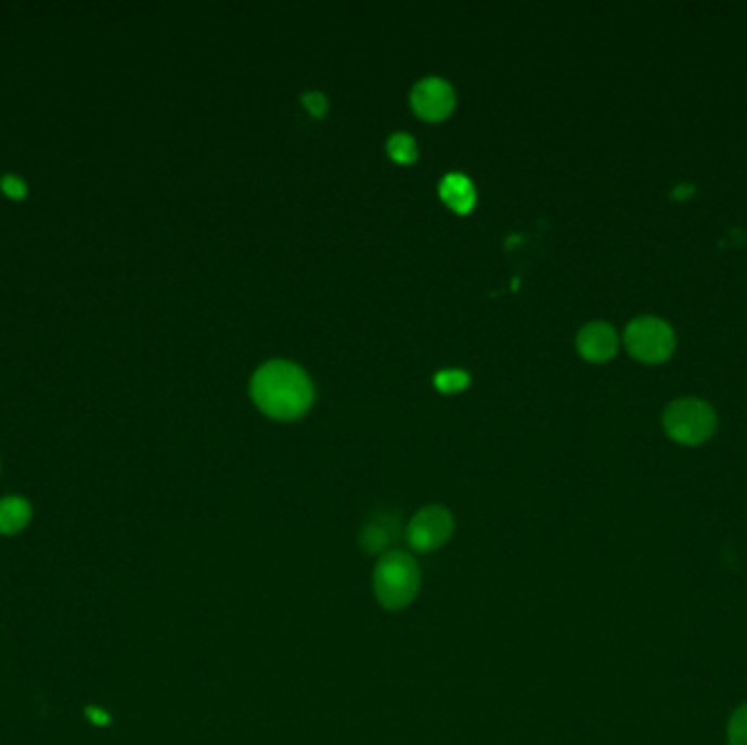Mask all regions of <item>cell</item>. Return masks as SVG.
I'll return each mask as SVG.
<instances>
[{"mask_svg":"<svg viewBox=\"0 0 747 745\" xmlns=\"http://www.w3.org/2000/svg\"><path fill=\"white\" fill-rule=\"evenodd\" d=\"M453 516L441 505L422 508L409 523L407 540L415 551H435L453 536Z\"/></svg>","mask_w":747,"mask_h":745,"instance_id":"cell-5","label":"cell"},{"mask_svg":"<svg viewBox=\"0 0 747 745\" xmlns=\"http://www.w3.org/2000/svg\"><path fill=\"white\" fill-rule=\"evenodd\" d=\"M398 531V521L391 516H374L361 534V544L368 553H387Z\"/></svg>","mask_w":747,"mask_h":745,"instance_id":"cell-10","label":"cell"},{"mask_svg":"<svg viewBox=\"0 0 747 745\" xmlns=\"http://www.w3.org/2000/svg\"><path fill=\"white\" fill-rule=\"evenodd\" d=\"M617 331L606 322H590L577 335V350L592 363H604L617 355Z\"/></svg>","mask_w":747,"mask_h":745,"instance_id":"cell-7","label":"cell"},{"mask_svg":"<svg viewBox=\"0 0 747 745\" xmlns=\"http://www.w3.org/2000/svg\"><path fill=\"white\" fill-rule=\"evenodd\" d=\"M387 152L396 163L409 165V163H415V158H417V144H415L413 136H409V133H394L387 140Z\"/></svg>","mask_w":747,"mask_h":745,"instance_id":"cell-11","label":"cell"},{"mask_svg":"<svg viewBox=\"0 0 747 745\" xmlns=\"http://www.w3.org/2000/svg\"><path fill=\"white\" fill-rule=\"evenodd\" d=\"M252 398L267 415L293 420L311 407L313 385L300 365L291 361H269L252 376Z\"/></svg>","mask_w":747,"mask_h":745,"instance_id":"cell-1","label":"cell"},{"mask_svg":"<svg viewBox=\"0 0 747 745\" xmlns=\"http://www.w3.org/2000/svg\"><path fill=\"white\" fill-rule=\"evenodd\" d=\"M439 195L455 213H471L477 202L475 184L464 174H448L439 182Z\"/></svg>","mask_w":747,"mask_h":745,"instance_id":"cell-8","label":"cell"},{"mask_svg":"<svg viewBox=\"0 0 747 745\" xmlns=\"http://www.w3.org/2000/svg\"><path fill=\"white\" fill-rule=\"evenodd\" d=\"M411 107L424 120H441L455 107V90L441 77H426L413 86Z\"/></svg>","mask_w":747,"mask_h":745,"instance_id":"cell-6","label":"cell"},{"mask_svg":"<svg viewBox=\"0 0 747 745\" xmlns=\"http://www.w3.org/2000/svg\"><path fill=\"white\" fill-rule=\"evenodd\" d=\"M420 588L417 562L404 551H387L374 568V594L387 611L409 606Z\"/></svg>","mask_w":747,"mask_h":745,"instance_id":"cell-2","label":"cell"},{"mask_svg":"<svg viewBox=\"0 0 747 745\" xmlns=\"http://www.w3.org/2000/svg\"><path fill=\"white\" fill-rule=\"evenodd\" d=\"M727 743L747 745V704L738 706L727 723Z\"/></svg>","mask_w":747,"mask_h":745,"instance_id":"cell-13","label":"cell"},{"mask_svg":"<svg viewBox=\"0 0 747 745\" xmlns=\"http://www.w3.org/2000/svg\"><path fill=\"white\" fill-rule=\"evenodd\" d=\"M302 103L307 105V110L313 114V116H324L326 110H329V99L326 94L318 92V90H311L307 94H302Z\"/></svg>","mask_w":747,"mask_h":745,"instance_id":"cell-14","label":"cell"},{"mask_svg":"<svg viewBox=\"0 0 747 745\" xmlns=\"http://www.w3.org/2000/svg\"><path fill=\"white\" fill-rule=\"evenodd\" d=\"M628 352L643 363H665L675 350L673 329L654 316H641L626 329Z\"/></svg>","mask_w":747,"mask_h":745,"instance_id":"cell-4","label":"cell"},{"mask_svg":"<svg viewBox=\"0 0 747 745\" xmlns=\"http://www.w3.org/2000/svg\"><path fill=\"white\" fill-rule=\"evenodd\" d=\"M34 516L31 503L23 497H3L0 499V536L21 534Z\"/></svg>","mask_w":747,"mask_h":745,"instance_id":"cell-9","label":"cell"},{"mask_svg":"<svg viewBox=\"0 0 747 745\" xmlns=\"http://www.w3.org/2000/svg\"><path fill=\"white\" fill-rule=\"evenodd\" d=\"M662 426L671 439L695 446L706 441L714 433L717 413L706 400L680 398L665 409Z\"/></svg>","mask_w":747,"mask_h":745,"instance_id":"cell-3","label":"cell"},{"mask_svg":"<svg viewBox=\"0 0 747 745\" xmlns=\"http://www.w3.org/2000/svg\"><path fill=\"white\" fill-rule=\"evenodd\" d=\"M88 715L96 721V723H105L107 721V717H105V712H94V708H88Z\"/></svg>","mask_w":747,"mask_h":745,"instance_id":"cell-16","label":"cell"},{"mask_svg":"<svg viewBox=\"0 0 747 745\" xmlns=\"http://www.w3.org/2000/svg\"><path fill=\"white\" fill-rule=\"evenodd\" d=\"M471 383V374L464 370H443L435 374V387L443 394H455L466 389Z\"/></svg>","mask_w":747,"mask_h":745,"instance_id":"cell-12","label":"cell"},{"mask_svg":"<svg viewBox=\"0 0 747 745\" xmlns=\"http://www.w3.org/2000/svg\"><path fill=\"white\" fill-rule=\"evenodd\" d=\"M0 189H3V193L12 200H23L27 195V187L21 178L16 176H5L3 182H0Z\"/></svg>","mask_w":747,"mask_h":745,"instance_id":"cell-15","label":"cell"}]
</instances>
